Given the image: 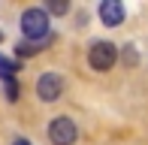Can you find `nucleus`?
<instances>
[{
	"label": "nucleus",
	"instance_id": "obj_5",
	"mask_svg": "<svg viewBox=\"0 0 148 145\" xmlns=\"http://www.w3.org/2000/svg\"><path fill=\"white\" fill-rule=\"evenodd\" d=\"M100 21L106 27H118L124 21V3L121 0H103L100 3Z\"/></svg>",
	"mask_w": 148,
	"mask_h": 145
},
{
	"label": "nucleus",
	"instance_id": "obj_6",
	"mask_svg": "<svg viewBox=\"0 0 148 145\" xmlns=\"http://www.w3.org/2000/svg\"><path fill=\"white\" fill-rule=\"evenodd\" d=\"M15 72H18V64H12L9 57H3V55H0V76H3V82L15 79Z\"/></svg>",
	"mask_w": 148,
	"mask_h": 145
},
{
	"label": "nucleus",
	"instance_id": "obj_3",
	"mask_svg": "<svg viewBox=\"0 0 148 145\" xmlns=\"http://www.w3.org/2000/svg\"><path fill=\"white\" fill-rule=\"evenodd\" d=\"M76 136H79L76 121L66 118V115H60V118H55V121L49 124V139H51V145H73Z\"/></svg>",
	"mask_w": 148,
	"mask_h": 145
},
{
	"label": "nucleus",
	"instance_id": "obj_2",
	"mask_svg": "<svg viewBox=\"0 0 148 145\" xmlns=\"http://www.w3.org/2000/svg\"><path fill=\"white\" fill-rule=\"evenodd\" d=\"M115 57H118V49H115L112 42H94L91 51H88V64H91L97 72L112 70V67H115Z\"/></svg>",
	"mask_w": 148,
	"mask_h": 145
},
{
	"label": "nucleus",
	"instance_id": "obj_10",
	"mask_svg": "<svg viewBox=\"0 0 148 145\" xmlns=\"http://www.w3.org/2000/svg\"><path fill=\"white\" fill-rule=\"evenodd\" d=\"M12 145H30V142H24V139H18V142H12Z\"/></svg>",
	"mask_w": 148,
	"mask_h": 145
},
{
	"label": "nucleus",
	"instance_id": "obj_1",
	"mask_svg": "<svg viewBox=\"0 0 148 145\" xmlns=\"http://www.w3.org/2000/svg\"><path fill=\"white\" fill-rule=\"evenodd\" d=\"M21 34L30 39V42H42V39H49V12L39 9V6H30V9H24L21 15Z\"/></svg>",
	"mask_w": 148,
	"mask_h": 145
},
{
	"label": "nucleus",
	"instance_id": "obj_9",
	"mask_svg": "<svg viewBox=\"0 0 148 145\" xmlns=\"http://www.w3.org/2000/svg\"><path fill=\"white\" fill-rule=\"evenodd\" d=\"M66 9H70V6H66L64 0H51V3H49V9H45V12H55V15H64Z\"/></svg>",
	"mask_w": 148,
	"mask_h": 145
},
{
	"label": "nucleus",
	"instance_id": "obj_4",
	"mask_svg": "<svg viewBox=\"0 0 148 145\" xmlns=\"http://www.w3.org/2000/svg\"><path fill=\"white\" fill-rule=\"evenodd\" d=\"M36 94L39 100L45 103H55L60 94H64V79H60V72H42L36 82Z\"/></svg>",
	"mask_w": 148,
	"mask_h": 145
},
{
	"label": "nucleus",
	"instance_id": "obj_8",
	"mask_svg": "<svg viewBox=\"0 0 148 145\" xmlns=\"http://www.w3.org/2000/svg\"><path fill=\"white\" fill-rule=\"evenodd\" d=\"M36 51H39L36 42H21V45H18V55H21V57H30V55H36Z\"/></svg>",
	"mask_w": 148,
	"mask_h": 145
},
{
	"label": "nucleus",
	"instance_id": "obj_7",
	"mask_svg": "<svg viewBox=\"0 0 148 145\" xmlns=\"http://www.w3.org/2000/svg\"><path fill=\"white\" fill-rule=\"evenodd\" d=\"M3 91H6V100H18V94H21V88L15 85V79H9V82L3 85Z\"/></svg>",
	"mask_w": 148,
	"mask_h": 145
}]
</instances>
